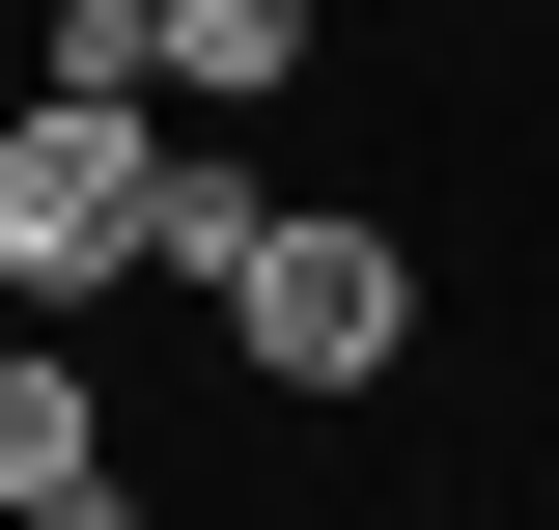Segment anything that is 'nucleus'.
<instances>
[{
	"mask_svg": "<svg viewBox=\"0 0 559 530\" xmlns=\"http://www.w3.org/2000/svg\"><path fill=\"white\" fill-rule=\"evenodd\" d=\"M168 196H197V140H168V84H28L0 112V308H112V279H168Z\"/></svg>",
	"mask_w": 559,
	"mask_h": 530,
	"instance_id": "nucleus-1",
	"label": "nucleus"
},
{
	"mask_svg": "<svg viewBox=\"0 0 559 530\" xmlns=\"http://www.w3.org/2000/svg\"><path fill=\"white\" fill-rule=\"evenodd\" d=\"M419 308H448V279H419L392 196H280L252 252H224V363H252L280 419H364V392L419 363Z\"/></svg>",
	"mask_w": 559,
	"mask_h": 530,
	"instance_id": "nucleus-2",
	"label": "nucleus"
},
{
	"mask_svg": "<svg viewBox=\"0 0 559 530\" xmlns=\"http://www.w3.org/2000/svg\"><path fill=\"white\" fill-rule=\"evenodd\" d=\"M112 474H140V447H112V392H84V335H57V308H0V530L112 503Z\"/></svg>",
	"mask_w": 559,
	"mask_h": 530,
	"instance_id": "nucleus-3",
	"label": "nucleus"
},
{
	"mask_svg": "<svg viewBox=\"0 0 559 530\" xmlns=\"http://www.w3.org/2000/svg\"><path fill=\"white\" fill-rule=\"evenodd\" d=\"M308 57H336V0H168V84L197 112H308Z\"/></svg>",
	"mask_w": 559,
	"mask_h": 530,
	"instance_id": "nucleus-4",
	"label": "nucleus"
},
{
	"mask_svg": "<svg viewBox=\"0 0 559 530\" xmlns=\"http://www.w3.org/2000/svg\"><path fill=\"white\" fill-rule=\"evenodd\" d=\"M0 112H28V28H0Z\"/></svg>",
	"mask_w": 559,
	"mask_h": 530,
	"instance_id": "nucleus-5",
	"label": "nucleus"
},
{
	"mask_svg": "<svg viewBox=\"0 0 559 530\" xmlns=\"http://www.w3.org/2000/svg\"><path fill=\"white\" fill-rule=\"evenodd\" d=\"M419 28H476V0H419Z\"/></svg>",
	"mask_w": 559,
	"mask_h": 530,
	"instance_id": "nucleus-6",
	"label": "nucleus"
}]
</instances>
